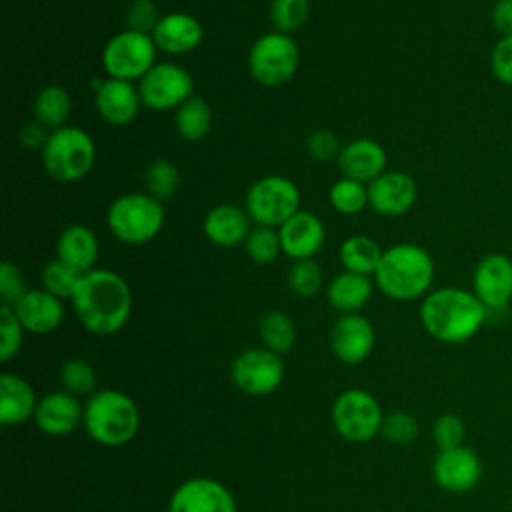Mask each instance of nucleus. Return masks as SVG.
I'll use <instances>...</instances> for the list:
<instances>
[{"instance_id":"f257e3e1","label":"nucleus","mask_w":512,"mask_h":512,"mask_svg":"<svg viewBox=\"0 0 512 512\" xmlns=\"http://www.w3.org/2000/svg\"><path fill=\"white\" fill-rule=\"evenodd\" d=\"M72 308L86 332L112 336L120 332L132 312L128 282L106 268H94L80 276L72 294Z\"/></svg>"},{"instance_id":"f03ea898","label":"nucleus","mask_w":512,"mask_h":512,"mask_svg":"<svg viewBox=\"0 0 512 512\" xmlns=\"http://www.w3.org/2000/svg\"><path fill=\"white\" fill-rule=\"evenodd\" d=\"M488 318L486 306L474 292L444 286L424 296L420 322L424 330L442 344H462L474 338Z\"/></svg>"},{"instance_id":"7ed1b4c3","label":"nucleus","mask_w":512,"mask_h":512,"mask_svg":"<svg viewBox=\"0 0 512 512\" xmlns=\"http://www.w3.org/2000/svg\"><path fill=\"white\" fill-rule=\"evenodd\" d=\"M434 280L432 256L418 244L400 242L384 250L374 272V284L384 296L410 302L426 296Z\"/></svg>"},{"instance_id":"20e7f679","label":"nucleus","mask_w":512,"mask_h":512,"mask_svg":"<svg viewBox=\"0 0 512 512\" xmlns=\"http://www.w3.org/2000/svg\"><path fill=\"white\" fill-rule=\"evenodd\" d=\"M82 426L86 434L110 448L128 444L140 428L136 402L120 390H96L84 404Z\"/></svg>"},{"instance_id":"39448f33","label":"nucleus","mask_w":512,"mask_h":512,"mask_svg":"<svg viewBox=\"0 0 512 512\" xmlns=\"http://www.w3.org/2000/svg\"><path fill=\"white\" fill-rule=\"evenodd\" d=\"M96 160L92 136L78 126H62L48 134L42 148L44 170L58 182H76L84 178Z\"/></svg>"},{"instance_id":"423d86ee","label":"nucleus","mask_w":512,"mask_h":512,"mask_svg":"<svg viewBox=\"0 0 512 512\" xmlns=\"http://www.w3.org/2000/svg\"><path fill=\"white\" fill-rule=\"evenodd\" d=\"M110 232L124 244H144L164 226V206L150 194L128 192L118 196L106 214Z\"/></svg>"},{"instance_id":"0eeeda50","label":"nucleus","mask_w":512,"mask_h":512,"mask_svg":"<svg viewBox=\"0 0 512 512\" xmlns=\"http://www.w3.org/2000/svg\"><path fill=\"white\" fill-rule=\"evenodd\" d=\"M244 208L258 226L280 228L300 210V190L286 176H264L248 188Z\"/></svg>"},{"instance_id":"6e6552de","label":"nucleus","mask_w":512,"mask_h":512,"mask_svg":"<svg viewBox=\"0 0 512 512\" xmlns=\"http://www.w3.org/2000/svg\"><path fill=\"white\" fill-rule=\"evenodd\" d=\"M334 430L348 442H368L380 434L384 414L378 400L360 388L344 390L330 410Z\"/></svg>"},{"instance_id":"1a4fd4ad","label":"nucleus","mask_w":512,"mask_h":512,"mask_svg":"<svg viewBox=\"0 0 512 512\" xmlns=\"http://www.w3.org/2000/svg\"><path fill=\"white\" fill-rule=\"evenodd\" d=\"M156 50L158 48L152 34L126 28L106 42L102 50V68L108 78L128 82L136 78L142 80L144 74L154 66Z\"/></svg>"},{"instance_id":"9d476101","label":"nucleus","mask_w":512,"mask_h":512,"mask_svg":"<svg viewBox=\"0 0 512 512\" xmlns=\"http://www.w3.org/2000/svg\"><path fill=\"white\" fill-rule=\"evenodd\" d=\"M298 46L284 32L262 34L250 48L248 70L262 86H280L288 82L298 68Z\"/></svg>"},{"instance_id":"9b49d317","label":"nucleus","mask_w":512,"mask_h":512,"mask_svg":"<svg viewBox=\"0 0 512 512\" xmlns=\"http://www.w3.org/2000/svg\"><path fill=\"white\" fill-rule=\"evenodd\" d=\"M192 90V74L176 62L154 64L138 86L142 104L156 112L178 110L188 98L194 96Z\"/></svg>"},{"instance_id":"f8f14e48","label":"nucleus","mask_w":512,"mask_h":512,"mask_svg":"<svg viewBox=\"0 0 512 512\" xmlns=\"http://www.w3.org/2000/svg\"><path fill=\"white\" fill-rule=\"evenodd\" d=\"M232 384L248 396L272 394L284 380L280 354L268 348H248L240 352L230 366Z\"/></svg>"},{"instance_id":"ddd939ff","label":"nucleus","mask_w":512,"mask_h":512,"mask_svg":"<svg viewBox=\"0 0 512 512\" xmlns=\"http://www.w3.org/2000/svg\"><path fill=\"white\" fill-rule=\"evenodd\" d=\"M472 292L486 310H502L512 300V258L502 252L486 254L474 268Z\"/></svg>"},{"instance_id":"4468645a","label":"nucleus","mask_w":512,"mask_h":512,"mask_svg":"<svg viewBox=\"0 0 512 512\" xmlns=\"http://www.w3.org/2000/svg\"><path fill=\"white\" fill-rule=\"evenodd\" d=\"M168 512H236V500L222 482L198 476L172 492Z\"/></svg>"},{"instance_id":"2eb2a0df","label":"nucleus","mask_w":512,"mask_h":512,"mask_svg":"<svg viewBox=\"0 0 512 512\" xmlns=\"http://www.w3.org/2000/svg\"><path fill=\"white\" fill-rule=\"evenodd\" d=\"M434 482L452 494H464L478 486L482 478V462L472 448L456 446L438 450L432 462Z\"/></svg>"},{"instance_id":"dca6fc26","label":"nucleus","mask_w":512,"mask_h":512,"mask_svg":"<svg viewBox=\"0 0 512 512\" xmlns=\"http://www.w3.org/2000/svg\"><path fill=\"white\" fill-rule=\"evenodd\" d=\"M374 342H376V332L372 322L358 312L342 314L330 330L332 354L342 364L364 362L370 356Z\"/></svg>"},{"instance_id":"f3484780","label":"nucleus","mask_w":512,"mask_h":512,"mask_svg":"<svg viewBox=\"0 0 512 512\" xmlns=\"http://www.w3.org/2000/svg\"><path fill=\"white\" fill-rule=\"evenodd\" d=\"M32 420L36 428L46 436H70L84 420V406L66 390L48 392L38 400Z\"/></svg>"},{"instance_id":"a211bd4d","label":"nucleus","mask_w":512,"mask_h":512,"mask_svg":"<svg viewBox=\"0 0 512 512\" xmlns=\"http://www.w3.org/2000/svg\"><path fill=\"white\" fill-rule=\"evenodd\" d=\"M416 198V180L406 172L386 170L368 184V204L382 216H400L408 212Z\"/></svg>"},{"instance_id":"6ab92c4d","label":"nucleus","mask_w":512,"mask_h":512,"mask_svg":"<svg viewBox=\"0 0 512 512\" xmlns=\"http://www.w3.org/2000/svg\"><path fill=\"white\" fill-rule=\"evenodd\" d=\"M278 234L282 252L292 260L314 258L322 250L326 238L322 220L310 210H298L278 228Z\"/></svg>"},{"instance_id":"aec40b11","label":"nucleus","mask_w":512,"mask_h":512,"mask_svg":"<svg viewBox=\"0 0 512 512\" xmlns=\"http://www.w3.org/2000/svg\"><path fill=\"white\" fill-rule=\"evenodd\" d=\"M96 88V110L112 126H126L130 124L142 106V98L138 88L132 86L128 80L106 78L94 84Z\"/></svg>"},{"instance_id":"412c9836","label":"nucleus","mask_w":512,"mask_h":512,"mask_svg":"<svg viewBox=\"0 0 512 512\" xmlns=\"http://www.w3.org/2000/svg\"><path fill=\"white\" fill-rule=\"evenodd\" d=\"M12 308L24 330L32 334H50L64 320L62 300L44 288L28 290Z\"/></svg>"},{"instance_id":"4be33fe9","label":"nucleus","mask_w":512,"mask_h":512,"mask_svg":"<svg viewBox=\"0 0 512 512\" xmlns=\"http://www.w3.org/2000/svg\"><path fill=\"white\" fill-rule=\"evenodd\" d=\"M386 150L370 140V138H358L346 144L338 156V168L344 178L358 180L362 184H370L380 174L386 172Z\"/></svg>"},{"instance_id":"5701e85b","label":"nucleus","mask_w":512,"mask_h":512,"mask_svg":"<svg viewBox=\"0 0 512 512\" xmlns=\"http://www.w3.org/2000/svg\"><path fill=\"white\" fill-rule=\"evenodd\" d=\"M202 36V24L186 12L164 14L152 32L156 48L168 54L192 52L202 42Z\"/></svg>"},{"instance_id":"b1692460","label":"nucleus","mask_w":512,"mask_h":512,"mask_svg":"<svg viewBox=\"0 0 512 512\" xmlns=\"http://www.w3.org/2000/svg\"><path fill=\"white\" fill-rule=\"evenodd\" d=\"M32 384L12 372L0 376V422L2 426H18L34 418L38 406Z\"/></svg>"},{"instance_id":"393cba45","label":"nucleus","mask_w":512,"mask_h":512,"mask_svg":"<svg viewBox=\"0 0 512 512\" xmlns=\"http://www.w3.org/2000/svg\"><path fill=\"white\" fill-rule=\"evenodd\" d=\"M206 238L222 248H234L246 242L250 234V216L236 204H218L204 218Z\"/></svg>"},{"instance_id":"a878e982","label":"nucleus","mask_w":512,"mask_h":512,"mask_svg":"<svg viewBox=\"0 0 512 512\" xmlns=\"http://www.w3.org/2000/svg\"><path fill=\"white\" fill-rule=\"evenodd\" d=\"M56 258L78 274L94 270L98 258L96 234L82 224H72L64 228L56 240Z\"/></svg>"},{"instance_id":"bb28decb","label":"nucleus","mask_w":512,"mask_h":512,"mask_svg":"<svg viewBox=\"0 0 512 512\" xmlns=\"http://www.w3.org/2000/svg\"><path fill=\"white\" fill-rule=\"evenodd\" d=\"M372 290L374 282L370 280V276L344 270L328 282L326 298L334 310L342 314H354L368 304V300L372 298Z\"/></svg>"},{"instance_id":"cd10ccee","label":"nucleus","mask_w":512,"mask_h":512,"mask_svg":"<svg viewBox=\"0 0 512 512\" xmlns=\"http://www.w3.org/2000/svg\"><path fill=\"white\" fill-rule=\"evenodd\" d=\"M384 250L378 246L376 240L368 236H350L342 242L340 246V262L344 270L356 272V274H374L380 260H382Z\"/></svg>"},{"instance_id":"c85d7f7f","label":"nucleus","mask_w":512,"mask_h":512,"mask_svg":"<svg viewBox=\"0 0 512 512\" xmlns=\"http://www.w3.org/2000/svg\"><path fill=\"white\" fill-rule=\"evenodd\" d=\"M32 108H34V116L40 124H44L46 128H52V130H58V128L66 126V120L70 116V110H72L70 94L66 92V88H62L58 84L44 86L36 94Z\"/></svg>"},{"instance_id":"c756f323","label":"nucleus","mask_w":512,"mask_h":512,"mask_svg":"<svg viewBox=\"0 0 512 512\" xmlns=\"http://www.w3.org/2000/svg\"><path fill=\"white\" fill-rule=\"evenodd\" d=\"M178 134L186 142H200L212 126V112L204 98L192 96L178 110L174 118Z\"/></svg>"},{"instance_id":"7c9ffc66","label":"nucleus","mask_w":512,"mask_h":512,"mask_svg":"<svg viewBox=\"0 0 512 512\" xmlns=\"http://www.w3.org/2000/svg\"><path fill=\"white\" fill-rule=\"evenodd\" d=\"M258 332L264 348L276 354H286L296 342L294 322L286 312L280 310L266 312L258 322Z\"/></svg>"},{"instance_id":"2f4dec72","label":"nucleus","mask_w":512,"mask_h":512,"mask_svg":"<svg viewBox=\"0 0 512 512\" xmlns=\"http://www.w3.org/2000/svg\"><path fill=\"white\" fill-rule=\"evenodd\" d=\"M58 380L62 390L72 396H92L96 392V370L88 360L70 358L60 366Z\"/></svg>"},{"instance_id":"473e14b6","label":"nucleus","mask_w":512,"mask_h":512,"mask_svg":"<svg viewBox=\"0 0 512 512\" xmlns=\"http://www.w3.org/2000/svg\"><path fill=\"white\" fill-rule=\"evenodd\" d=\"M328 200L332 208L340 214H358L368 204V186L358 180L342 176L330 186Z\"/></svg>"},{"instance_id":"72a5a7b5","label":"nucleus","mask_w":512,"mask_h":512,"mask_svg":"<svg viewBox=\"0 0 512 512\" xmlns=\"http://www.w3.org/2000/svg\"><path fill=\"white\" fill-rule=\"evenodd\" d=\"M144 180H146L148 194L154 196L156 200L164 202V200L172 198L174 192L178 190L180 172H178V168H176L174 162L160 158V160H154V162L146 168Z\"/></svg>"},{"instance_id":"f704fd0d","label":"nucleus","mask_w":512,"mask_h":512,"mask_svg":"<svg viewBox=\"0 0 512 512\" xmlns=\"http://www.w3.org/2000/svg\"><path fill=\"white\" fill-rule=\"evenodd\" d=\"M322 268L314 258L294 260L288 270V286L300 298H312L322 288Z\"/></svg>"},{"instance_id":"c9c22d12","label":"nucleus","mask_w":512,"mask_h":512,"mask_svg":"<svg viewBox=\"0 0 512 512\" xmlns=\"http://www.w3.org/2000/svg\"><path fill=\"white\" fill-rule=\"evenodd\" d=\"M246 254L254 264H270L278 258V254L282 252V244H280V234L274 228L268 226H258L254 230H250L246 242H244Z\"/></svg>"},{"instance_id":"e433bc0d","label":"nucleus","mask_w":512,"mask_h":512,"mask_svg":"<svg viewBox=\"0 0 512 512\" xmlns=\"http://www.w3.org/2000/svg\"><path fill=\"white\" fill-rule=\"evenodd\" d=\"M310 12V0H272L270 20L278 32L290 34L298 30Z\"/></svg>"},{"instance_id":"4c0bfd02","label":"nucleus","mask_w":512,"mask_h":512,"mask_svg":"<svg viewBox=\"0 0 512 512\" xmlns=\"http://www.w3.org/2000/svg\"><path fill=\"white\" fill-rule=\"evenodd\" d=\"M80 276L82 274H78L76 270H72L70 266H66L56 258L42 268L40 278H42V288L62 300V298H72Z\"/></svg>"},{"instance_id":"58836bf2","label":"nucleus","mask_w":512,"mask_h":512,"mask_svg":"<svg viewBox=\"0 0 512 512\" xmlns=\"http://www.w3.org/2000/svg\"><path fill=\"white\" fill-rule=\"evenodd\" d=\"M24 326L20 324L12 306H0V360L10 362L22 348Z\"/></svg>"},{"instance_id":"ea45409f","label":"nucleus","mask_w":512,"mask_h":512,"mask_svg":"<svg viewBox=\"0 0 512 512\" xmlns=\"http://www.w3.org/2000/svg\"><path fill=\"white\" fill-rule=\"evenodd\" d=\"M418 432H420V426H418L416 418L402 410L386 414L384 422H382V430H380V434L390 444H398V446L414 442L418 438Z\"/></svg>"},{"instance_id":"a19ab883","label":"nucleus","mask_w":512,"mask_h":512,"mask_svg":"<svg viewBox=\"0 0 512 512\" xmlns=\"http://www.w3.org/2000/svg\"><path fill=\"white\" fill-rule=\"evenodd\" d=\"M464 436H466V426L458 414L444 412L432 424V440L438 446V450L462 446Z\"/></svg>"},{"instance_id":"79ce46f5","label":"nucleus","mask_w":512,"mask_h":512,"mask_svg":"<svg viewBox=\"0 0 512 512\" xmlns=\"http://www.w3.org/2000/svg\"><path fill=\"white\" fill-rule=\"evenodd\" d=\"M160 18L162 16L158 14V8L152 0H132L126 10L128 28L144 34H152Z\"/></svg>"},{"instance_id":"37998d69","label":"nucleus","mask_w":512,"mask_h":512,"mask_svg":"<svg viewBox=\"0 0 512 512\" xmlns=\"http://www.w3.org/2000/svg\"><path fill=\"white\" fill-rule=\"evenodd\" d=\"M26 282L20 274V270L10 262L4 260L0 266V296H2V304L14 306L24 294H26Z\"/></svg>"},{"instance_id":"c03bdc74","label":"nucleus","mask_w":512,"mask_h":512,"mask_svg":"<svg viewBox=\"0 0 512 512\" xmlns=\"http://www.w3.org/2000/svg\"><path fill=\"white\" fill-rule=\"evenodd\" d=\"M306 148L310 152L312 158L316 160H338L340 152H342V146H340V140L336 138V134L332 130H326V128H320V130H314L308 140H306Z\"/></svg>"},{"instance_id":"a18cd8bd","label":"nucleus","mask_w":512,"mask_h":512,"mask_svg":"<svg viewBox=\"0 0 512 512\" xmlns=\"http://www.w3.org/2000/svg\"><path fill=\"white\" fill-rule=\"evenodd\" d=\"M490 68L496 80L506 86H512V34L502 36L490 56Z\"/></svg>"},{"instance_id":"49530a36","label":"nucleus","mask_w":512,"mask_h":512,"mask_svg":"<svg viewBox=\"0 0 512 512\" xmlns=\"http://www.w3.org/2000/svg\"><path fill=\"white\" fill-rule=\"evenodd\" d=\"M46 126L40 124L38 120H32V122H26L20 130H18V140L24 148L28 150H40L44 148L48 136H46Z\"/></svg>"},{"instance_id":"de8ad7c7","label":"nucleus","mask_w":512,"mask_h":512,"mask_svg":"<svg viewBox=\"0 0 512 512\" xmlns=\"http://www.w3.org/2000/svg\"><path fill=\"white\" fill-rule=\"evenodd\" d=\"M490 20L496 32H500L502 36H510L512 34V0H496L490 12Z\"/></svg>"},{"instance_id":"09e8293b","label":"nucleus","mask_w":512,"mask_h":512,"mask_svg":"<svg viewBox=\"0 0 512 512\" xmlns=\"http://www.w3.org/2000/svg\"><path fill=\"white\" fill-rule=\"evenodd\" d=\"M510 498H512V490H510Z\"/></svg>"}]
</instances>
